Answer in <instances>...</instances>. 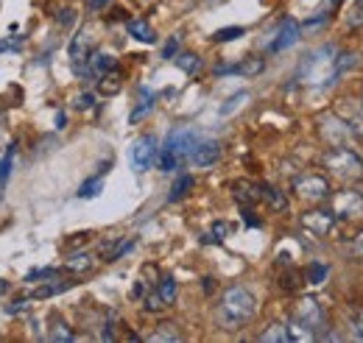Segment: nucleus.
Listing matches in <instances>:
<instances>
[{"instance_id": "1", "label": "nucleus", "mask_w": 363, "mask_h": 343, "mask_svg": "<svg viewBox=\"0 0 363 343\" xmlns=\"http://www.w3.org/2000/svg\"><path fill=\"white\" fill-rule=\"evenodd\" d=\"M255 310H257L255 296L243 285H232L224 291L221 304H218V324L224 330H240L246 321H252Z\"/></svg>"}, {"instance_id": "2", "label": "nucleus", "mask_w": 363, "mask_h": 343, "mask_svg": "<svg viewBox=\"0 0 363 343\" xmlns=\"http://www.w3.org/2000/svg\"><path fill=\"white\" fill-rule=\"evenodd\" d=\"M335 59H338V50L330 47V45H321L313 53L305 56L302 67H299V81L305 86H327L335 81L338 76V67H335Z\"/></svg>"}, {"instance_id": "3", "label": "nucleus", "mask_w": 363, "mask_h": 343, "mask_svg": "<svg viewBox=\"0 0 363 343\" xmlns=\"http://www.w3.org/2000/svg\"><path fill=\"white\" fill-rule=\"evenodd\" d=\"M199 142L193 129H174L165 140V148L160 151V171L171 173L177 171L184 159H190L193 145Z\"/></svg>"}, {"instance_id": "4", "label": "nucleus", "mask_w": 363, "mask_h": 343, "mask_svg": "<svg viewBox=\"0 0 363 343\" xmlns=\"http://www.w3.org/2000/svg\"><path fill=\"white\" fill-rule=\"evenodd\" d=\"M324 168L333 173V176L344 179V181H361L363 179V159L355 151H350L347 145L330 148L324 154Z\"/></svg>"}, {"instance_id": "5", "label": "nucleus", "mask_w": 363, "mask_h": 343, "mask_svg": "<svg viewBox=\"0 0 363 343\" xmlns=\"http://www.w3.org/2000/svg\"><path fill=\"white\" fill-rule=\"evenodd\" d=\"M157 154H160V148H157V137H151V134L140 137V140H135V145H132V151H129L132 168H135L137 173L148 171V168L157 162Z\"/></svg>"}, {"instance_id": "6", "label": "nucleus", "mask_w": 363, "mask_h": 343, "mask_svg": "<svg viewBox=\"0 0 363 343\" xmlns=\"http://www.w3.org/2000/svg\"><path fill=\"white\" fill-rule=\"evenodd\" d=\"M318 126H321V137L335 148V145H347L350 140H352V134L355 131L347 126V120L344 118H338V115H321L318 118Z\"/></svg>"}, {"instance_id": "7", "label": "nucleus", "mask_w": 363, "mask_h": 343, "mask_svg": "<svg viewBox=\"0 0 363 343\" xmlns=\"http://www.w3.org/2000/svg\"><path fill=\"white\" fill-rule=\"evenodd\" d=\"M333 213L335 218H347V220H363V193L355 190H344L333 198Z\"/></svg>"}, {"instance_id": "8", "label": "nucleus", "mask_w": 363, "mask_h": 343, "mask_svg": "<svg viewBox=\"0 0 363 343\" xmlns=\"http://www.w3.org/2000/svg\"><path fill=\"white\" fill-rule=\"evenodd\" d=\"M294 190L305 201H324L330 196V181L324 176H302V179H296Z\"/></svg>"}, {"instance_id": "9", "label": "nucleus", "mask_w": 363, "mask_h": 343, "mask_svg": "<svg viewBox=\"0 0 363 343\" xmlns=\"http://www.w3.org/2000/svg\"><path fill=\"white\" fill-rule=\"evenodd\" d=\"M296 318H299L302 324H308L311 330H316V332H321V330H324V324H327L321 304H318L316 299H311V296L296 304Z\"/></svg>"}, {"instance_id": "10", "label": "nucleus", "mask_w": 363, "mask_h": 343, "mask_svg": "<svg viewBox=\"0 0 363 343\" xmlns=\"http://www.w3.org/2000/svg\"><path fill=\"white\" fill-rule=\"evenodd\" d=\"M218 157H221V142H216V140L196 142L193 151H190V162H193L196 168H210V165L218 162Z\"/></svg>"}, {"instance_id": "11", "label": "nucleus", "mask_w": 363, "mask_h": 343, "mask_svg": "<svg viewBox=\"0 0 363 343\" xmlns=\"http://www.w3.org/2000/svg\"><path fill=\"white\" fill-rule=\"evenodd\" d=\"M302 226H305L308 232H313L316 237H324V235H330V229L335 226V213H330V210L305 213L302 215Z\"/></svg>"}, {"instance_id": "12", "label": "nucleus", "mask_w": 363, "mask_h": 343, "mask_svg": "<svg viewBox=\"0 0 363 343\" xmlns=\"http://www.w3.org/2000/svg\"><path fill=\"white\" fill-rule=\"evenodd\" d=\"M92 40H90V31H79L70 43V59H73V67L79 73H87V59H90V50Z\"/></svg>"}, {"instance_id": "13", "label": "nucleus", "mask_w": 363, "mask_h": 343, "mask_svg": "<svg viewBox=\"0 0 363 343\" xmlns=\"http://www.w3.org/2000/svg\"><path fill=\"white\" fill-rule=\"evenodd\" d=\"M338 118H344L347 126L363 137V101H358V98H344L338 103Z\"/></svg>"}, {"instance_id": "14", "label": "nucleus", "mask_w": 363, "mask_h": 343, "mask_svg": "<svg viewBox=\"0 0 363 343\" xmlns=\"http://www.w3.org/2000/svg\"><path fill=\"white\" fill-rule=\"evenodd\" d=\"M299 43V23L296 20H282V26L277 28V37L274 43L269 45L272 53H279V50H288L291 45Z\"/></svg>"}, {"instance_id": "15", "label": "nucleus", "mask_w": 363, "mask_h": 343, "mask_svg": "<svg viewBox=\"0 0 363 343\" xmlns=\"http://www.w3.org/2000/svg\"><path fill=\"white\" fill-rule=\"evenodd\" d=\"M115 70V59L109 56V53H90V59H87V73L90 76H106V73H112Z\"/></svg>"}, {"instance_id": "16", "label": "nucleus", "mask_w": 363, "mask_h": 343, "mask_svg": "<svg viewBox=\"0 0 363 343\" xmlns=\"http://www.w3.org/2000/svg\"><path fill=\"white\" fill-rule=\"evenodd\" d=\"M132 246H135V240H106V243H101V257L106 262H115V259L123 257Z\"/></svg>"}, {"instance_id": "17", "label": "nucleus", "mask_w": 363, "mask_h": 343, "mask_svg": "<svg viewBox=\"0 0 363 343\" xmlns=\"http://www.w3.org/2000/svg\"><path fill=\"white\" fill-rule=\"evenodd\" d=\"M288 341H296V343L316 341V330H311L308 324H302L299 318H294V321L288 324Z\"/></svg>"}, {"instance_id": "18", "label": "nucleus", "mask_w": 363, "mask_h": 343, "mask_svg": "<svg viewBox=\"0 0 363 343\" xmlns=\"http://www.w3.org/2000/svg\"><path fill=\"white\" fill-rule=\"evenodd\" d=\"M126 28H129V34H132L135 40H140V43H154V40H157L154 28H151L145 20H140V17H137V20H129Z\"/></svg>"}, {"instance_id": "19", "label": "nucleus", "mask_w": 363, "mask_h": 343, "mask_svg": "<svg viewBox=\"0 0 363 343\" xmlns=\"http://www.w3.org/2000/svg\"><path fill=\"white\" fill-rule=\"evenodd\" d=\"M109 165H104L101 168V173H95L92 179H87L82 187H79V198H95L101 190H104V171H106Z\"/></svg>"}, {"instance_id": "20", "label": "nucleus", "mask_w": 363, "mask_h": 343, "mask_svg": "<svg viewBox=\"0 0 363 343\" xmlns=\"http://www.w3.org/2000/svg\"><path fill=\"white\" fill-rule=\"evenodd\" d=\"M190 187H193V176H190V173H182L179 179L174 181V187H171V196H168V201H179V198H184Z\"/></svg>"}, {"instance_id": "21", "label": "nucleus", "mask_w": 363, "mask_h": 343, "mask_svg": "<svg viewBox=\"0 0 363 343\" xmlns=\"http://www.w3.org/2000/svg\"><path fill=\"white\" fill-rule=\"evenodd\" d=\"M260 341L263 343H285L288 341V324H274V327H269V330L260 335Z\"/></svg>"}, {"instance_id": "22", "label": "nucleus", "mask_w": 363, "mask_h": 343, "mask_svg": "<svg viewBox=\"0 0 363 343\" xmlns=\"http://www.w3.org/2000/svg\"><path fill=\"white\" fill-rule=\"evenodd\" d=\"M260 198H266V201L272 204L274 210H285V207H288L285 196H282L279 190H274V187H269V184H263V187H260Z\"/></svg>"}, {"instance_id": "23", "label": "nucleus", "mask_w": 363, "mask_h": 343, "mask_svg": "<svg viewBox=\"0 0 363 343\" xmlns=\"http://www.w3.org/2000/svg\"><path fill=\"white\" fill-rule=\"evenodd\" d=\"M157 293H160V299L165 301V304H174V299H177V279H174V276H165V279H160V288H157Z\"/></svg>"}, {"instance_id": "24", "label": "nucleus", "mask_w": 363, "mask_h": 343, "mask_svg": "<svg viewBox=\"0 0 363 343\" xmlns=\"http://www.w3.org/2000/svg\"><path fill=\"white\" fill-rule=\"evenodd\" d=\"M65 268L73 271V274H84V271L92 268V257L90 254H73V257L65 262Z\"/></svg>"}, {"instance_id": "25", "label": "nucleus", "mask_w": 363, "mask_h": 343, "mask_svg": "<svg viewBox=\"0 0 363 343\" xmlns=\"http://www.w3.org/2000/svg\"><path fill=\"white\" fill-rule=\"evenodd\" d=\"M177 67L184 70V73H196L201 67V59L196 53H182V56H177Z\"/></svg>"}, {"instance_id": "26", "label": "nucleus", "mask_w": 363, "mask_h": 343, "mask_svg": "<svg viewBox=\"0 0 363 343\" xmlns=\"http://www.w3.org/2000/svg\"><path fill=\"white\" fill-rule=\"evenodd\" d=\"M151 109H154V98H151V95H145V98H143V101L137 103L135 109H132L129 120H132V123H140V120H143V118H145V115H148Z\"/></svg>"}, {"instance_id": "27", "label": "nucleus", "mask_w": 363, "mask_h": 343, "mask_svg": "<svg viewBox=\"0 0 363 343\" xmlns=\"http://www.w3.org/2000/svg\"><path fill=\"white\" fill-rule=\"evenodd\" d=\"M148 341H154V343H162V341L174 343V341H182V335L177 332V330H171V324H162V330H157L154 335H148Z\"/></svg>"}, {"instance_id": "28", "label": "nucleus", "mask_w": 363, "mask_h": 343, "mask_svg": "<svg viewBox=\"0 0 363 343\" xmlns=\"http://www.w3.org/2000/svg\"><path fill=\"white\" fill-rule=\"evenodd\" d=\"M50 341H62V343L73 341V332L67 330L65 321H53V324H50Z\"/></svg>"}, {"instance_id": "29", "label": "nucleus", "mask_w": 363, "mask_h": 343, "mask_svg": "<svg viewBox=\"0 0 363 343\" xmlns=\"http://www.w3.org/2000/svg\"><path fill=\"white\" fill-rule=\"evenodd\" d=\"M246 31L240 28V26H232V28H218L216 34H213V40L216 43H232V40H238V37H243Z\"/></svg>"}, {"instance_id": "30", "label": "nucleus", "mask_w": 363, "mask_h": 343, "mask_svg": "<svg viewBox=\"0 0 363 343\" xmlns=\"http://www.w3.org/2000/svg\"><path fill=\"white\" fill-rule=\"evenodd\" d=\"M118 89H121V79H118L115 70L106 73V76H101V92H104V95H115Z\"/></svg>"}, {"instance_id": "31", "label": "nucleus", "mask_w": 363, "mask_h": 343, "mask_svg": "<svg viewBox=\"0 0 363 343\" xmlns=\"http://www.w3.org/2000/svg\"><path fill=\"white\" fill-rule=\"evenodd\" d=\"M327 274H330V271H327V265L313 262V265L308 268V282H311V285H321V282L327 279Z\"/></svg>"}, {"instance_id": "32", "label": "nucleus", "mask_w": 363, "mask_h": 343, "mask_svg": "<svg viewBox=\"0 0 363 343\" xmlns=\"http://www.w3.org/2000/svg\"><path fill=\"white\" fill-rule=\"evenodd\" d=\"M243 101H249V92H238V95H232V98H229L227 103L221 106V118H227V115H232V112H235V109H238V106H240Z\"/></svg>"}, {"instance_id": "33", "label": "nucleus", "mask_w": 363, "mask_h": 343, "mask_svg": "<svg viewBox=\"0 0 363 343\" xmlns=\"http://www.w3.org/2000/svg\"><path fill=\"white\" fill-rule=\"evenodd\" d=\"M355 62H358V53H338V59H335V67H338V76H341L344 70H350V67H355Z\"/></svg>"}, {"instance_id": "34", "label": "nucleus", "mask_w": 363, "mask_h": 343, "mask_svg": "<svg viewBox=\"0 0 363 343\" xmlns=\"http://www.w3.org/2000/svg\"><path fill=\"white\" fill-rule=\"evenodd\" d=\"M11 159H14V145H9V151L3 154V159H0V184L9 179V173H11Z\"/></svg>"}, {"instance_id": "35", "label": "nucleus", "mask_w": 363, "mask_h": 343, "mask_svg": "<svg viewBox=\"0 0 363 343\" xmlns=\"http://www.w3.org/2000/svg\"><path fill=\"white\" fill-rule=\"evenodd\" d=\"M67 288H70V282H65V285H45V288L34 291V299H48V296H53V293H62V291H67Z\"/></svg>"}, {"instance_id": "36", "label": "nucleus", "mask_w": 363, "mask_h": 343, "mask_svg": "<svg viewBox=\"0 0 363 343\" xmlns=\"http://www.w3.org/2000/svg\"><path fill=\"white\" fill-rule=\"evenodd\" d=\"M350 26L352 28H361L363 26V0H355V6L350 11Z\"/></svg>"}, {"instance_id": "37", "label": "nucleus", "mask_w": 363, "mask_h": 343, "mask_svg": "<svg viewBox=\"0 0 363 343\" xmlns=\"http://www.w3.org/2000/svg\"><path fill=\"white\" fill-rule=\"evenodd\" d=\"M50 276H56V268H40V271H31V274L26 276V282H37V279H50Z\"/></svg>"}, {"instance_id": "38", "label": "nucleus", "mask_w": 363, "mask_h": 343, "mask_svg": "<svg viewBox=\"0 0 363 343\" xmlns=\"http://www.w3.org/2000/svg\"><path fill=\"white\" fill-rule=\"evenodd\" d=\"M162 307H165V301L160 299V293H151V296L145 299V310H148V313H157V310H162Z\"/></svg>"}, {"instance_id": "39", "label": "nucleus", "mask_w": 363, "mask_h": 343, "mask_svg": "<svg viewBox=\"0 0 363 343\" xmlns=\"http://www.w3.org/2000/svg\"><path fill=\"white\" fill-rule=\"evenodd\" d=\"M352 257L358 259V262H363V229L355 235V240H352Z\"/></svg>"}, {"instance_id": "40", "label": "nucleus", "mask_w": 363, "mask_h": 343, "mask_svg": "<svg viewBox=\"0 0 363 343\" xmlns=\"http://www.w3.org/2000/svg\"><path fill=\"white\" fill-rule=\"evenodd\" d=\"M227 235H229V223H216V226H213V235H210L207 240H224Z\"/></svg>"}, {"instance_id": "41", "label": "nucleus", "mask_w": 363, "mask_h": 343, "mask_svg": "<svg viewBox=\"0 0 363 343\" xmlns=\"http://www.w3.org/2000/svg\"><path fill=\"white\" fill-rule=\"evenodd\" d=\"M177 50H179V37L168 40V45L162 47V59H171V56H177Z\"/></svg>"}, {"instance_id": "42", "label": "nucleus", "mask_w": 363, "mask_h": 343, "mask_svg": "<svg viewBox=\"0 0 363 343\" xmlns=\"http://www.w3.org/2000/svg\"><path fill=\"white\" fill-rule=\"evenodd\" d=\"M90 106H92L90 92H84V95H79V98H76V109H90Z\"/></svg>"}, {"instance_id": "43", "label": "nucleus", "mask_w": 363, "mask_h": 343, "mask_svg": "<svg viewBox=\"0 0 363 343\" xmlns=\"http://www.w3.org/2000/svg\"><path fill=\"white\" fill-rule=\"evenodd\" d=\"M352 330H355V335H358V338L363 341V310L358 313V315H355V321H352Z\"/></svg>"}, {"instance_id": "44", "label": "nucleus", "mask_w": 363, "mask_h": 343, "mask_svg": "<svg viewBox=\"0 0 363 343\" xmlns=\"http://www.w3.org/2000/svg\"><path fill=\"white\" fill-rule=\"evenodd\" d=\"M26 307H28V301H17V304L6 307V313H11V315H14V313H20V310H26Z\"/></svg>"}, {"instance_id": "45", "label": "nucleus", "mask_w": 363, "mask_h": 343, "mask_svg": "<svg viewBox=\"0 0 363 343\" xmlns=\"http://www.w3.org/2000/svg\"><path fill=\"white\" fill-rule=\"evenodd\" d=\"M17 45L20 43H9V40H3V43H0V50H11V47H17Z\"/></svg>"}, {"instance_id": "46", "label": "nucleus", "mask_w": 363, "mask_h": 343, "mask_svg": "<svg viewBox=\"0 0 363 343\" xmlns=\"http://www.w3.org/2000/svg\"><path fill=\"white\" fill-rule=\"evenodd\" d=\"M109 0H90V9H104Z\"/></svg>"}]
</instances>
